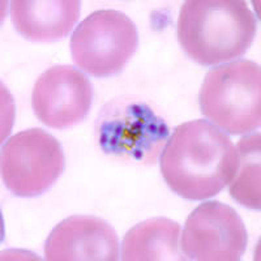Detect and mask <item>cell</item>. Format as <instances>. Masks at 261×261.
Wrapping results in <instances>:
<instances>
[{
  "label": "cell",
  "mask_w": 261,
  "mask_h": 261,
  "mask_svg": "<svg viewBox=\"0 0 261 261\" xmlns=\"http://www.w3.org/2000/svg\"><path fill=\"white\" fill-rule=\"evenodd\" d=\"M248 234L241 216L221 201L200 204L188 216L180 239L187 260L238 261L244 255Z\"/></svg>",
  "instance_id": "7"
},
{
  "label": "cell",
  "mask_w": 261,
  "mask_h": 261,
  "mask_svg": "<svg viewBox=\"0 0 261 261\" xmlns=\"http://www.w3.org/2000/svg\"><path fill=\"white\" fill-rule=\"evenodd\" d=\"M62 145L41 128L21 130L2 149L4 186L18 197H36L50 190L64 171Z\"/></svg>",
  "instance_id": "6"
},
{
  "label": "cell",
  "mask_w": 261,
  "mask_h": 261,
  "mask_svg": "<svg viewBox=\"0 0 261 261\" xmlns=\"http://www.w3.org/2000/svg\"><path fill=\"white\" fill-rule=\"evenodd\" d=\"M166 122L151 107L135 99L116 98L98 115V144L109 155L154 165L169 140Z\"/></svg>",
  "instance_id": "4"
},
{
  "label": "cell",
  "mask_w": 261,
  "mask_h": 261,
  "mask_svg": "<svg viewBox=\"0 0 261 261\" xmlns=\"http://www.w3.org/2000/svg\"><path fill=\"white\" fill-rule=\"evenodd\" d=\"M93 102L89 79L71 65H55L34 84L32 106L37 118L55 129H67L85 119Z\"/></svg>",
  "instance_id": "8"
},
{
  "label": "cell",
  "mask_w": 261,
  "mask_h": 261,
  "mask_svg": "<svg viewBox=\"0 0 261 261\" xmlns=\"http://www.w3.org/2000/svg\"><path fill=\"white\" fill-rule=\"evenodd\" d=\"M238 150L227 135L208 120L196 119L174 129L161 154V172L178 196L202 201L234 179Z\"/></svg>",
  "instance_id": "1"
},
{
  "label": "cell",
  "mask_w": 261,
  "mask_h": 261,
  "mask_svg": "<svg viewBox=\"0 0 261 261\" xmlns=\"http://www.w3.org/2000/svg\"><path fill=\"white\" fill-rule=\"evenodd\" d=\"M180 225L175 221L157 217L128 230L122 242L124 261H183L180 252Z\"/></svg>",
  "instance_id": "11"
},
{
  "label": "cell",
  "mask_w": 261,
  "mask_h": 261,
  "mask_svg": "<svg viewBox=\"0 0 261 261\" xmlns=\"http://www.w3.org/2000/svg\"><path fill=\"white\" fill-rule=\"evenodd\" d=\"M139 46L136 25L124 13L101 9L79 24L71 37L74 64L94 77H111L123 71Z\"/></svg>",
  "instance_id": "5"
},
{
  "label": "cell",
  "mask_w": 261,
  "mask_h": 261,
  "mask_svg": "<svg viewBox=\"0 0 261 261\" xmlns=\"http://www.w3.org/2000/svg\"><path fill=\"white\" fill-rule=\"evenodd\" d=\"M119 239L110 223L94 216H71L54 227L45 243L48 261H115Z\"/></svg>",
  "instance_id": "9"
},
{
  "label": "cell",
  "mask_w": 261,
  "mask_h": 261,
  "mask_svg": "<svg viewBox=\"0 0 261 261\" xmlns=\"http://www.w3.org/2000/svg\"><path fill=\"white\" fill-rule=\"evenodd\" d=\"M79 0H13L11 18L18 34L33 42H55L72 32L79 21Z\"/></svg>",
  "instance_id": "10"
},
{
  "label": "cell",
  "mask_w": 261,
  "mask_h": 261,
  "mask_svg": "<svg viewBox=\"0 0 261 261\" xmlns=\"http://www.w3.org/2000/svg\"><path fill=\"white\" fill-rule=\"evenodd\" d=\"M257 20L243 0H187L176 34L190 59L205 67L234 62L252 45Z\"/></svg>",
  "instance_id": "2"
},
{
  "label": "cell",
  "mask_w": 261,
  "mask_h": 261,
  "mask_svg": "<svg viewBox=\"0 0 261 261\" xmlns=\"http://www.w3.org/2000/svg\"><path fill=\"white\" fill-rule=\"evenodd\" d=\"M260 134L244 136L237 145L238 169L234 179L228 184L230 196L237 202L253 211L261 208V150Z\"/></svg>",
  "instance_id": "12"
},
{
  "label": "cell",
  "mask_w": 261,
  "mask_h": 261,
  "mask_svg": "<svg viewBox=\"0 0 261 261\" xmlns=\"http://www.w3.org/2000/svg\"><path fill=\"white\" fill-rule=\"evenodd\" d=\"M200 109L212 124L230 135L255 132L261 124V69L252 60H234L206 73Z\"/></svg>",
  "instance_id": "3"
}]
</instances>
